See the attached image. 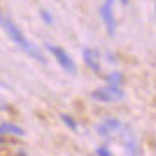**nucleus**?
Segmentation results:
<instances>
[{"label": "nucleus", "instance_id": "obj_1", "mask_svg": "<svg viewBox=\"0 0 156 156\" xmlns=\"http://www.w3.org/2000/svg\"><path fill=\"white\" fill-rule=\"evenodd\" d=\"M0 27L4 28V32L9 36V40H12L13 43H17V45L23 49L28 57H32L34 60H38V62H45V57L38 51V47L36 45H32V43L27 40V36L23 34V30H21L12 19H9L8 15H4V13H0Z\"/></svg>", "mask_w": 156, "mask_h": 156}, {"label": "nucleus", "instance_id": "obj_2", "mask_svg": "<svg viewBox=\"0 0 156 156\" xmlns=\"http://www.w3.org/2000/svg\"><path fill=\"white\" fill-rule=\"evenodd\" d=\"M47 51L55 57V60L58 62V66H60L62 70H66L68 73H75V62H73V58H72L62 47H57V45H51V43H47Z\"/></svg>", "mask_w": 156, "mask_h": 156}, {"label": "nucleus", "instance_id": "obj_3", "mask_svg": "<svg viewBox=\"0 0 156 156\" xmlns=\"http://www.w3.org/2000/svg\"><path fill=\"white\" fill-rule=\"evenodd\" d=\"M124 92L119 85H107L104 88H98V90L92 92V98L98 100V102H113V100H122Z\"/></svg>", "mask_w": 156, "mask_h": 156}, {"label": "nucleus", "instance_id": "obj_4", "mask_svg": "<svg viewBox=\"0 0 156 156\" xmlns=\"http://www.w3.org/2000/svg\"><path fill=\"white\" fill-rule=\"evenodd\" d=\"M100 13H102L104 25H105V30L109 32V36H115L117 34V19L113 13V0H104V6L100 8Z\"/></svg>", "mask_w": 156, "mask_h": 156}, {"label": "nucleus", "instance_id": "obj_5", "mask_svg": "<svg viewBox=\"0 0 156 156\" xmlns=\"http://www.w3.org/2000/svg\"><path fill=\"white\" fill-rule=\"evenodd\" d=\"M120 120H117V119H107V120H104L102 124L98 126V133L102 137H109L111 133H115V132H119L120 130Z\"/></svg>", "mask_w": 156, "mask_h": 156}, {"label": "nucleus", "instance_id": "obj_6", "mask_svg": "<svg viewBox=\"0 0 156 156\" xmlns=\"http://www.w3.org/2000/svg\"><path fill=\"white\" fill-rule=\"evenodd\" d=\"M119 133H120L122 141H124V147H126V151H128L130 154H136V152H137V145H136V137H133V133L130 132V128H126V126H120Z\"/></svg>", "mask_w": 156, "mask_h": 156}, {"label": "nucleus", "instance_id": "obj_7", "mask_svg": "<svg viewBox=\"0 0 156 156\" xmlns=\"http://www.w3.org/2000/svg\"><path fill=\"white\" fill-rule=\"evenodd\" d=\"M83 58H85L87 66H88V68H90L92 72L100 73V60H98V53H96L94 49L85 47V49H83Z\"/></svg>", "mask_w": 156, "mask_h": 156}, {"label": "nucleus", "instance_id": "obj_8", "mask_svg": "<svg viewBox=\"0 0 156 156\" xmlns=\"http://www.w3.org/2000/svg\"><path fill=\"white\" fill-rule=\"evenodd\" d=\"M0 133H13V136H23L25 130L15 124H0Z\"/></svg>", "mask_w": 156, "mask_h": 156}, {"label": "nucleus", "instance_id": "obj_9", "mask_svg": "<svg viewBox=\"0 0 156 156\" xmlns=\"http://www.w3.org/2000/svg\"><path fill=\"white\" fill-rule=\"evenodd\" d=\"M107 81H109V85H119V87H120V83H122V73H120V72L109 73V75H107Z\"/></svg>", "mask_w": 156, "mask_h": 156}, {"label": "nucleus", "instance_id": "obj_10", "mask_svg": "<svg viewBox=\"0 0 156 156\" xmlns=\"http://www.w3.org/2000/svg\"><path fill=\"white\" fill-rule=\"evenodd\" d=\"M60 119H62V122H64V124L68 126L70 130H77V122H75V120H73V119H72L70 115H66V113H62V115H60Z\"/></svg>", "mask_w": 156, "mask_h": 156}, {"label": "nucleus", "instance_id": "obj_11", "mask_svg": "<svg viewBox=\"0 0 156 156\" xmlns=\"http://www.w3.org/2000/svg\"><path fill=\"white\" fill-rule=\"evenodd\" d=\"M40 17H41L43 21H45V23H47L49 27H53V23H55V21H53V15L47 12V9H40Z\"/></svg>", "mask_w": 156, "mask_h": 156}, {"label": "nucleus", "instance_id": "obj_12", "mask_svg": "<svg viewBox=\"0 0 156 156\" xmlns=\"http://www.w3.org/2000/svg\"><path fill=\"white\" fill-rule=\"evenodd\" d=\"M96 152H98L100 156H107V154H111V151H109L107 147H100V149H98Z\"/></svg>", "mask_w": 156, "mask_h": 156}, {"label": "nucleus", "instance_id": "obj_13", "mask_svg": "<svg viewBox=\"0 0 156 156\" xmlns=\"http://www.w3.org/2000/svg\"><path fill=\"white\" fill-rule=\"evenodd\" d=\"M128 2H130V0H120V4H122V6H126Z\"/></svg>", "mask_w": 156, "mask_h": 156}]
</instances>
